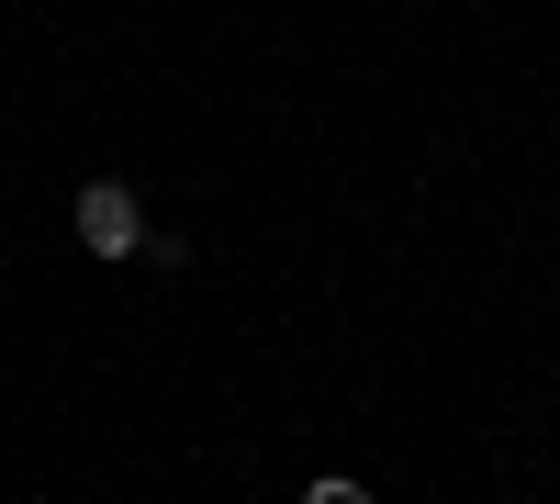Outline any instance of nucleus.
I'll return each instance as SVG.
<instances>
[{
  "label": "nucleus",
  "instance_id": "obj_1",
  "mask_svg": "<svg viewBox=\"0 0 560 504\" xmlns=\"http://www.w3.org/2000/svg\"><path fill=\"white\" fill-rule=\"evenodd\" d=\"M79 247H90V258H135V247H158V236H147V202H135L124 179H90V191H79Z\"/></svg>",
  "mask_w": 560,
  "mask_h": 504
}]
</instances>
